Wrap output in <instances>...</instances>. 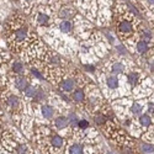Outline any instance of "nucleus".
Returning a JSON list of instances; mask_svg holds the SVG:
<instances>
[{
  "mask_svg": "<svg viewBox=\"0 0 154 154\" xmlns=\"http://www.w3.org/2000/svg\"><path fill=\"white\" fill-rule=\"evenodd\" d=\"M112 21V12L111 8H99L97 16H96V23L99 26H109Z\"/></svg>",
  "mask_w": 154,
  "mask_h": 154,
  "instance_id": "f8f14e48",
  "label": "nucleus"
},
{
  "mask_svg": "<svg viewBox=\"0 0 154 154\" xmlns=\"http://www.w3.org/2000/svg\"><path fill=\"white\" fill-rule=\"evenodd\" d=\"M150 126H153L152 115H149L148 112H144V113L140 115V116L132 120V125L130 128H128V131H130V134L133 138H140L142 134Z\"/></svg>",
  "mask_w": 154,
  "mask_h": 154,
  "instance_id": "39448f33",
  "label": "nucleus"
},
{
  "mask_svg": "<svg viewBox=\"0 0 154 154\" xmlns=\"http://www.w3.org/2000/svg\"><path fill=\"white\" fill-rule=\"evenodd\" d=\"M31 140L42 154H64L68 144V138L52 130L49 125H37Z\"/></svg>",
  "mask_w": 154,
  "mask_h": 154,
  "instance_id": "f257e3e1",
  "label": "nucleus"
},
{
  "mask_svg": "<svg viewBox=\"0 0 154 154\" xmlns=\"http://www.w3.org/2000/svg\"><path fill=\"white\" fill-rule=\"evenodd\" d=\"M144 112H147V99H138L133 100L130 110H128V116L131 119H136Z\"/></svg>",
  "mask_w": 154,
  "mask_h": 154,
  "instance_id": "9d476101",
  "label": "nucleus"
},
{
  "mask_svg": "<svg viewBox=\"0 0 154 154\" xmlns=\"http://www.w3.org/2000/svg\"><path fill=\"white\" fill-rule=\"evenodd\" d=\"M140 139L143 140V142H147V143H152L154 144V125L150 126L148 130L142 134Z\"/></svg>",
  "mask_w": 154,
  "mask_h": 154,
  "instance_id": "4be33fe9",
  "label": "nucleus"
},
{
  "mask_svg": "<svg viewBox=\"0 0 154 154\" xmlns=\"http://www.w3.org/2000/svg\"><path fill=\"white\" fill-rule=\"evenodd\" d=\"M133 100L134 99L132 96H125L111 101V109L113 110V113L116 115L117 120L122 121L127 117H130L128 116V110H130Z\"/></svg>",
  "mask_w": 154,
  "mask_h": 154,
  "instance_id": "0eeeda50",
  "label": "nucleus"
},
{
  "mask_svg": "<svg viewBox=\"0 0 154 154\" xmlns=\"http://www.w3.org/2000/svg\"><path fill=\"white\" fill-rule=\"evenodd\" d=\"M106 154H115V153H112V152H106Z\"/></svg>",
  "mask_w": 154,
  "mask_h": 154,
  "instance_id": "cd10ccee",
  "label": "nucleus"
},
{
  "mask_svg": "<svg viewBox=\"0 0 154 154\" xmlns=\"http://www.w3.org/2000/svg\"><path fill=\"white\" fill-rule=\"evenodd\" d=\"M10 67H11V73L15 76L16 75H25V64L21 60H12Z\"/></svg>",
  "mask_w": 154,
  "mask_h": 154,
  "instance_id": "412c9836",
  "label": "nucleus"
},
{
  "mask_svg": "<svg viewBox=\"0 0 154 154\" xmlns=\"http://www.w3.org/2000/svg\"><path fill=\"white\" fill-rule=\"evenodd\" d=\"M154 93V80L152 76H146L136 88L132 89V97L138 99H148Z\"/></svg>",
  "mask_w": 154,
  "mask_h": 154,
  "instance_id": "1a4fd4ad",
  "label": "nucleus"
},
{
  "mask_svg": "<svg viewBox=\"0 0 154 154\" xmlns=\"http://www.w3.org/2000/svg\"><path fill=\"white\" fill-rule=\"evenodd\" d=\"M67 117H68V120H69V125H70V127H72V130H74V128H76V126H78V122H79V115L76 113V112H69L68 115H67Z\"/></svg>",
  "mask_w": 154,
  "mask_h": 154,
  "instance_id": "b1692460",
  "label": "nucleus"
},
{
  "mask_svg": "<svg viewBox=\"0 0 154 154\" xmlns=\"http://www.w3.org/2000/svg\"><path fill=\"white\" fill-rule=\"evenodd\" d=\"M72 101L78 104V106H83L85 101V89L84 88H76L75 90L70 94Z\"/></svg>",
  "mask_w": 154,
  "mask_h": 154,
  "instance_id": "a211bd4d",
  "label": "nucleus"
},
{
  "mask_svg": "<svg viewBox=\"0 0 154 154\" xmlns=\"http://www.w3.org/2000/svg\"><path fill=\"white\" fill-rule=\"evenodd\" d=\"M38 88H40V84H30L26 89L23 90L22 93V99H23V104H30V102L32 101V99L35 97Z\"/></svg>",
  "mask_w": 154,
  "mask_h": 154,
  "instance_id": "dca6fc26",
  "label": "nucleus"
},
{
  "mask_svg": "<svg viewBox=\"0 0 154 154\" xmlns=\"http://www.w3.org/2000/svg\"><path fill=\"white\" fill-rule=\"evenodd\" d=\"M97 83L102 95L110 101L132 96V88L128 85L126 75H116L100 70L97 74Z\"/></svg>",
  "mask_w": 154,
  "mask_h": 154,
  "instance_id": "f03ea898",
  "label": "nucleus"
},
{
  "mask_svg": "<svg viewBox=\"0 0 154 154\" xmlns=\"http://www.w3.org/2000/svg\"><path fill=\"white\" fill-rule=\"evenodd\" d=\"M11 154H35V150L30 144H27V142H23L19 143Z\"/></svg>",
  "mask_w": 154,
  "mask_h": 154,
  "instance_id": "aec40b11",
  "label": "nucleus"
},
{
  "mask_svg": "<svg viewBox=\"0 0 154 154\" xmlns=\"http://www.w3.org/2000/svg\"><path fill=\"white\" fill-rule=\"evenodd\" d=\"M136 35H137V37L139 38V40H142L144 42H148V43H153V33L144 25V22L138 27Z\"/></svg>",
  "mask_w": 154,
  "mask_h": 154,
  "instance_id": "2eb2a0df",
  "label": "nucleus"
},
{
  "mask_svg": "<svg viewBox=\"0 0 154 154\" xmlns=\"http://www.w3.org/2000/svg\"><path fill=\"white\" fill-rule=\"evenodd\" d=\"M3 115H4V112H3L2 107H0V123H2V117H3Z\"/></svg>",
  "mask_w": 154,
  "mask_h": 154,
  "instance_id": "a878e982",
  "label": "nucleus"
},
{
  "mask_svg": "<svg viewBox=\"0 0 154 154\" xmlns=\"http://www.w3.org/2000/svg\"><path fill=\"white\" fill-rule=\"evenodd\" d=\"M11 82H12V86H14V89H16L17 91H21V93H23L25 89L30 85V80L26 76V74L25 75H16V76L12 78Z\"/></svg>",
  "mask_w": 154,
  "mask_h": 154,
  "instance_id": "4468645a",
  "label": "nucleus"
},
{
  "mask_svg": "<svg viewBox=\"0 0 154 154\" xmlns=\"http://www.w3.org/2000/svg\"><path fill=\"white\" fill-rule=\"evenodd\" d=\"M74 6L90 22L96 21L97 11H99L97 0H74Z\"/></svg>",
  "mask_w": 154,
  "mask_h": 154,
  "instance_id": "423d86ee",
  "label": "nucleus"
},
{
  "mask_svg": "<svg viewBox=\"0 0 154 154\" xmlns=\"http://www.w3.org/2000/svg\"><path fill=\"white\" fill-rule=\"evenodd\" d=\"M76 16V9L74 5H63L58 9L57 11V17L62 21V20H69V19H74Z\"/></svg>",
  "mask_w": 154,
  "mask_h": 154,
  "instance_id": "ddd939ff",
  "label": "nucleus"
},
{
  "mask_svg": "<svg viewBox=\"0 0 154 154\" xmlns=\"http://www.w3.org/2000/svg\"><path fill=\"white\" fill-rule=\"evenodd\" d=\"M64 154H99V149L97 146L82 143L69 138Z\"/></svg>",
  "mask_w": 154,
  "mask_h": 154,
  "instance_id": "6e6552de",
  "label": "nucleus"
},
{
  "mask_svg": "<svg viewBox=\"0 0 154 154\" xmlns=\"http://www.w3.org/2000/svg\"><path fill=\"white\" fill-rule=\"evenodd\" d=\"M147 76L146 72H143V69H139V68H134L132 70H130L126 74V78H127V83L132 89L136 88L140 82H142L144 78Z\"/></svg>",
  "mask_w": 154,
  "mask_h": 154,
  "instance_id": "9b49d317",
  "label": "nucleus"
},
{
  "mask_svg": "<svg viewBox=\"0 0 154 154\" xmlns=\"http://www.w3.org/2000/svg\"><path fill=\"white\" fill-rule=\"evenodd\" d=\"M91 117H93L94 123H95L96 126H99V127H104V126L106 125L107 120H109V119H107V115L104 113V112H101V111L94 112V113L91 115Z\"/></svg>",
  "mask_w": 154,
  "mask_h": 154,
  "instance_id": "6ab92c4d",
  "label": "nucleus"
},
{
  "mask_svg": "<svg viewBox=\"0 0 154 154\" xmlns=\"http://www.w3.org/2000/svg\"><path fill=\"white\" fill-rule=\"evenodd\" d=\"M91 127V125H90V121H89L88 119H80L79 120V122H78V126H76V128L78 130H82V131H85V130H88V128H90Z\"/></svg>",
  "mask_w": 154,
  "mask_h": 154,
  "instance_id": "393cba45",
  "label": "nucleus"
},
{
  "mask_svg": "<svg viewBox=\"0 0 154 154\" xmlns=\"http://www.w3.org/2000/svg\"><path fill=\"white\" fill-rule=\"evenodd\" d=\"M133 2H137V0H133Z\"/></svg>",
  "mask_w": 154,
  "mask_h": 154,
  "instance_id": "c85d7f7f",
  "label": "nucleus"
},
{
  "mask_svg": "<svg viewBox=\"0 0 154 154\" xmlns=\"http://www.w3.org/2000/svg\"><path fill=\"white\" fill-rule=\"evenodd\" d=\"M84 89H85V101H84V105H83V110H85L90 115H93L94 112L100 111L106 105L105 104V96L102 95L99 86H96L95 84L89 83Z\"/></svg>",
  "mask_w": 154,
  "mask_h": 154,
  "instance_id": "7ed1b4c3",
  "label": "nucleus"
},
{
  "mask_svg": "<svg viewBox=\"0 0 154 154\" xmlns=\"http://www.w3.org/2000/svg\"><path fill=\"white\" fill-rule=\"evenodd\" d=\"M152 119H153V125H154V113L152 115Z\"/></svg>",
  "mask_w": 154,
  "mask_h": 154,
  "instance_id": "bb28decb",
  "label": "nucleus"
},
{
  "mask_svg": "<svg viewBox=\"0 0 154 154\" xmlns=\"http://www.w3.org/2000/svg\"><path fill=\"white\" fill-rule=\"evenodd\" d=\"M115 20H116V23H115V35L119 36V38L122 42L133 37L138 27L144 22L139 17H133V19L115 17Z\"/></svg>",
  "mask_w": 154,
  "mask_h": 154,
  "instance_id": "20e7f679",
  "label": "nucleus"
},
{
  "mask_svg": "<svg viewBox=\"0 0 154 154\" xmlns=\"http://www.w3.org/2000/svg\"><path fill=\"white\" fill-rule=\"evenodd\" d=\"M137 148L140 154H153L154 153V144H152V143L142 142Z\"/></svg>",
  "mask_w": 154,
  "mask_h": 154,
  "instance_id": "5701e85b",
  "label": "nucleus"
},
{
  "mask_svg": "<svg viewBox=\"0 0 154 154\" xmlns=\"http://www.w3.org/2000/svg\"><path fill=\"white\" fill-rule=\"evenodd\" d=\"M56 26L58 27V30L62 35H70L74 31V22H72L70 20H62L54 25V27Z\"/></svg>",
  "mask_w": 154,
  "mask_h": 154,
  "instance_id": "f3484780",
  "label": "nucleus"
}]
</instances>
